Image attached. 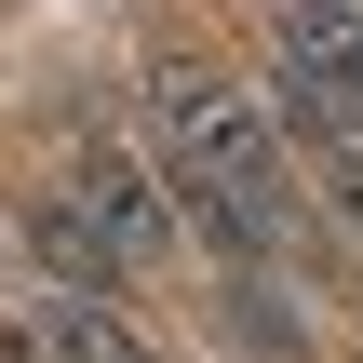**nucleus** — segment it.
<instances>
[{
    "mask_svg": "<svg viewBox=\"0 0 363 363\" xmlns=\"http://www.w3.org/2000/svg\"><path fill=\"white\" fill-rule=\"evenodd\" d=\"M148 121H162V175H175V202L202 216V242H216V256H269V216H283L269 121H256L202 54H162V67H148Z\"/></svg>",
    "mask_w": 363,
    "mask_h": 363,
    "instance_id": "nucleus-1",
    "label": "nucleus"
},
{
    "mask_svg": "<svg viewBox=\"0 0 363 363\" xmlns=\"http://www.w3.org/2000/svg\"><path fill=\"white\" fill-rule=\"evenodd\" d=\"M67 189H81V202L108 216V242H121V256H162V189H148V175H135V162H121L108 135L81 148V175H67Z\"/></svg>",
    "mask_w": 363,
    "mask_h": 363,
    "instance_id": "nucleus-3",
    "label": "nucleus"
},
{
    "mask_svg": "<svg viewBox=\"0 0 363 363\" xmlns=\"http://www.w3.org/2000/svg\"><path fill=\"white\" fill-rule=\"evenodd\" d=\"M27 256H40V269H54L67 296H108V283L135 269V256L108 242V216H94L81 189H40V202H27Z\"/></svg>",
    "mask_w": 363,
    "mask_h": 363,
    "instance_id": "nucleus-2",
    "label": "nucleus"
},
{
    "mask_svg": "<svg viewBox=\"0 0 363 363\" xmlns=\"http://www.w3.org/2000/svg\"><path fill=\"white\" fill-rule=\"evenodd\" d=\"M40 337H54V363H162L148 337H135V323H121V310H108V296H67Z\"/></svg>",
    "mask_w": 363,
    "mask_h": 363,
    "instance_id": "nucleus-4",
    "label": "nucleus"
},
{
    "mask_svg": "<svg viewBox=\"0 0 363 363\" xmlns=\"http://www.w3.org/2000/svg\"><path fill=\"white\" fill-rule=\"evenodd\" d=\"M310 162H323V202H337V216L363 229V135H337V148H310Z\"/></svg>",
    "mask_w": 363,
    "mask_h": 363,
    "instance_id": "nucleus-5",
    "label": "nucleus"
}]
</instances>
